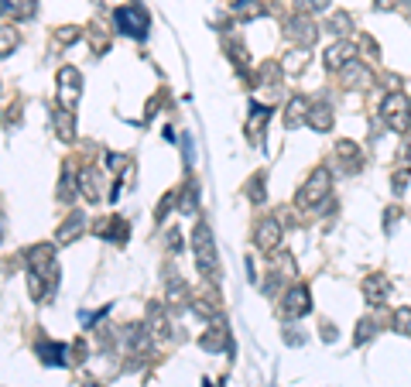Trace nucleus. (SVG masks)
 Instances as JSON below:
<instances>
[{
	"instance_id": "c756f323",
	"label": "nucleus",
	"mask_w": 411,
	"mask_h": 387,
	"mask_svg": "<svg viewBox=\"0 0 411 387\" xmlns=\"http://www.w3.org/2000/svg\"><path fill=\"white\" fill-rule=\"evenodd\" d=\"M89 41H93V48L107 52V31H103V24H93L89 28Z\"/></svg>"
},
{
	"instance_id": "2eb2a0df",
	"label": "nucleus",
	"mask_w": 411,
	"mask_h": 387,
	"mask_svg": "<svg viewBox=\"0 0 411 387\" xmlns=\"http://www.w3.org/2000/svg\"><path fill=\"white\" fill-rule=\"evenodd\" d=\"M82 233H86V216L82 213H69L62 220V227H59V243H72V240H79Z\"/></svg>"
},
{
	"instance_id": "b1692460",
	"label": "nucleus",
	"mask_w": 411,
	"mask_h": 387,
	"mask_svg": "<svg viewBox=\"0 0 411 387\" xmlns=\"http://www.w3.org/2000/svg\"><path fill=\"white\" fill-rule=\"evenodd\" d=\"M261 14H264L261 0H237L233 3V17L237 21H250V17H261Z\"/></svg>"
},
{
	"instance_id": "393cba45",
	"label": "nucleus",
	"mask_w": 411,
	"mask_h": 387,
	"mask_svg": "<svg viewBox=\"0 0 411 387\" xmlns=\"http://www.w3.org/2000/svg\"><path fill=\"white\" fill-rule=\"evenodd\" d=\"M185 295H189L185 281H182V278H171V281H168V305H171V309L185 305Z\"/></svg>"
},
{
	"instance_id": "473e14b6",
	"label": "nucleus",
	"mask_w": 411,
	"mask_h": 387,
	"mask_svg": "<svg viewBox=\"0 0 411 387\" xmlns=\"http://www.w3.org/2000/svg\"><path fill=\"white\" fill-rule=\"evenodd\" d=\"M373 329H377V326H373L370 319H364V322L357 326V343H367V336H373Z\"/></svg>"
},
{
	"instance_id": "7ed1b4c3",
	"label": "nucleus",
	"mask_w": 411,
	"mask_h": 387,
	"mask_svg": "<svg viewBox=\"0 0 411 387\" xmlns=\"http://www.w3.org/2000/svg\"><path fill=\"white\" fill-rule=\"evenodd\" d=\"M329 189H332V175L326 168H316L309 175V182L298 189V206L302 209H323V206H329Z\"/></svg>"
},
{
	"instance_id": "423d86ee",
	"label": "nucleus",
	"mask_w": 411,
	"mask_h": 387,
	"mask_svg": "<svg viewBox=\"0 0 411 387\" xmlns=\"http://www.w3.org/2000/svg\"><path fill=\"white\" fill-rule=\"evenodd\" d=\"M82 96V76L76 66H62L59 69V107L62 110H72Z\"/></svg>"
},
{
	"instance_id": "bb28decb",
	"label": "nucleus",
	"mask_w": 411,
	"mask_h": 387,
	"mask_svg": "<svg viewBox=\"0 0 411 387\" xmlns=\"http://www.w3.org/2000/svg\"><path fill=\"white\" fill-rule=\"evenodd\" d=\"M394 329L411 336V305H401V309L394 312Z\"/></svg>"
},
{
	"instance_id": "7c9ffc66",
	"label": "nucleus",
	"mask_w": 411,
	"mask_h": 387,
	"mask_svg": "<svg viewBox=\"0 0 411 387\" xmlns=\"http://www.w3.org/2000/svg\"><path fill=\"white\" fill-rule=\"evenodd\" d=\"M329 0H298V10L302 14H312V10H326Z\"/></svg>"
},
{
	"instance_id": "dca6fc26",
	"label": "nucleus",
	"mask_w": 411,
	"mask_h": 387,
	"mask_svg": "<svg viewBox=\"0 0 411 387\" xmlns=\"http://www.w3.org/2000/svg\"><path fill=\"white\" fill-rule=\"evenodd\" d=\"M264 127H267V107L254 103V107H250V120H247V137L257 144V141L264 137Z\"/></svg>"
},
{
	"instance_id": "f704fd0d",
	"label": "nucleus",
	"mask_w": 411,
	"mask_h": 387,
	"mask_svg": "<svg viewBox=\"0 0 411 387\" xmlns=\"http://www.w3.org/2000/svg\"><path fill=\"white\" fill-rule=\"evenodd\" d=\"M250 199H254V202H261V199H264V179H254V182H250Z\"/></svg>"
},
{
	"instance_id": "f3484780",
	"label": "nucleus",
	"mask_w": 411,
	"mask_h": 387,
	"mask_svg": "<svg viewBox=\"0 0 411 387\" xmlns=\"http://www.w3.org/2000/svg\"><path fill=\"white\" fill-rule=\"evenodd\" d=\"M79 189H82V195H86L89 202L103 199V185H100V175H96V168H82V175H79Z\"/></svg>"
},
{
	"instance_id": "0eeeda50",
	"label": "nucleus",
	"mask_w": 411,
	"mask_h": 387,
	"mask_svg": "<svg viewBox=\"0 0 411 387\" xmlns=\"http://www.w3.org/2000/svg\"><path fill=\"white\" fill-rule=\"evenodd\" d=\"M285 35H288V41H295L298 48H309L319 31H316V24H312L309 14H295V17H288L285 21Z\"/></svg>"
},
{
	"instance_id": "a878e982",
	"label": "nucleus",
	"mask_w": 411,
	"mask_h": 387,
	"mask_svg": "<svg viewBox=\"0 0 411 387\" xmlns=\"http://www.w3.org/2000/svg\"><path fill=\"white\" fill-rule=\"evenodd\" d=\"M55 130H59L62 141H72V137H76V123H72V114H69V110H59V114H55Z\"/></svg>"
},
{
	"instance_id": "c85d7f7f",
	"label": "nucleus",
	"mask_w": 411,
	"mask_h": 387,
	"mask_svg": "<svg viewBox=\"0 0 411 387\" xmlns=\"http://www.w3.org/2000/svg\"><path fill=\"white\" fill-rule=\"evenodd\" d=\"M17 45V31L10 24H3V41H0V55H10V48Z\"/></svg>"
},
{
	"instance_id": "6e6552de",
	"label": "nucleus",
	"mask_w": 411,
	"mask_h": 387,
	"mask_svg": "<svg viewBox=\"0 0 411 387\" xmlns=\"http://www.w3.org/2000/svg\"><path fill=\"white\" fill-rule=\"evenodd\" d=\"M281 309H285L288 319H302L305 312L312 309V298H309V288L305 284H295V288H288L285 298H281Z\"/></svg>"
},
{
	"instance_id": "cd10ccee",
	"label": "nucleus",
	"mask_w": 411,
	"mask_h": 387,
	"mask_svg": "<svg viewBox=\"0 0 411 387\" xmlns=\"http://www.w3.org/2000/svg\"><path fill=\"white\" fill-rule=\"evenodd\" d=\"M329 28H332L336 35H346V31L353 28V17H350V14H332V24H329Z\"/></svg>"
},
{
	"instance_id": "72a5a7b5",
	"label": "nucleus",
	"mask_w": 411,
	"mask_h": 387,
	"mask_svg": "<svg viewBox=\"0 0 411 387\" xmlns=\"http://www.w3.org/2000/svg\"><path fill=\"white\" fill-rule=\"evenodd\" d=\"M59 41H62V45H72V41H79V28H59Z\"/></svg>"
},
{
	"instance_id": "9d476101",
	"label": "nucleus",
	"mask_w": 411,
	"mask_h": 387,
	"mask_svg": "<svg viewBox=\"0 0 411 387\" xmlns=\"http://www.w3.org/2000/svg\"><path fill=\"white\" fill-rule=\"evenodd\" d=\"M199 347L209 349V353H216V349H230V333H226V322H223V319H216V322L206 329V336L199 340Z\"/></svg>"
},
{
	"instance_id": "1a4fd4ad",
	"label": "nucleus",
	"mask_w": 411,
	"mask_h": 387,
	"mask_svg": "<svg viewBox=\"0 0 411 387\" xmlns=\"http://www.w3.org/2000/svg\"><path fill=\"white\" fill-rule=\"evenodd\" d=\"M281 233H285L281 230V220H274V216H271V220H261V227H257V233H254V243H257L261 250L271 254V250H278Z\"/></svg>"
},
{
	"instance_id": "4be33fe9",
	"label": "nucleus",
	"mask_w": 411,
	"mask_h": 387,
	"mask_svg": "<svg viewBox=\"0 0 411 387\" xmlns=\"http://www.w3.org/2000/svg\"><path fill=\"white\" fill-rule=\"evenodd\" d=\"M305 62H309V48H291V52L285 55V62H281V66H285V73L298 76V73L305 69Z\"/></svg>"
},
{
	"instance_id": "c9c22d12",
	"label": "nucleus",
	"mask_w": 411,
	"mask_h": 387,
	"mask_svg": "<svg viewBox=\"0 0 411 387\" xmlns=\"http://www.w3.org/2000/svg\"><path fill=\"white\" fill-rule=\"evenodd\" d=\"M377 7H380V10H387V7H394V0H377Z\"/></svg>"
},
{
	"instance_id": "f8f14e48",
	"label": "nucleus",
	"mask_w": 411,
	"mask_h": 387,
	"mask_svg": "<svg viewBox=\"0 0 411 387\" xmlns=\"http://www.w3.org/2000/svg\"><path fill=\"white\" fill-rule=\"evenodd\" d=\"M357 55V45L353 41H336L332 48H326V66L329 69H346Z\"/></svg>"
},
{
	"instance_id": "5701e85b",
	"label": "nucleus",
	"mask_w": 411,
	"mask_h": 387,
	"mask_svg": "<svg viewBox=\"0 0 411 387\" xmlns=\"http://www.w3.org/2000/svg\"><path fill=\"white\" fill-rule=\"evenodd\" d=\"M336 155H339V161L350 165V172L360 168V148H357L353 141H339V144H336Z\"/></svg>"
},
{
	"instance_id": "4468645a",
	"label": "nucleus",
	"mask_w": 411,
	"mask_h": 387,
	"mask_svg": "<svg viewBox=\"0 0 411 387\" xmlns=\"http://www.w3.org/2000/svg\"><path fill=\"white\" fill-rule=\"evenodd\" d=\"M387 291H391V284H387L384 274H370L367 281H364V295H367L370 305H384L387 302Z\"/></svg>"
},
{
	"instance_id": "a211bd4d",
	"label": "nucleus",
	"mask_w": 411,
	"mask_h": 387,
	"mask_svg": "<svg viewBox=\"0 0 411 387\" xmlns=\"http://www.w3.org/2000/svg\"><path fill=\"white\" fill-rule=\"evenodd\" d=\"M332 123H336V116H332V110H329L326 103H316L312 110H309V127H316V130H332Z\"/></svg>"
},
{
	"instance_id": "ddd939ff",
	"label": "nucleus",
	"mask_w": 411,
	"mask_h": 387,
	"mask_svg": "<svg viewBox=\"0 0 411 387\" xmlns=\"http://www.w3.org/2000/svg\"><path fill=\"white\" fill-rule=\"evenodd\" d=\"M309 110H312V103L305 100V96H291L285 107V127H298V123H309Z\"/></svg>"
},
{
	"instance_id": "6ab92c4d",
	"label": "nucleus",
	"mask_w": 411,
	"mask_h": 387,
	"mask_svg": "<svg viewBox=\"0 0 411 387\" xmlns=\"http://www.w3.org/2000/svg\"><path fill=\"white\" fill-rule=\"evenodd\" d=\"M79 192H82V189H79V179H76V175L65 168V172H62V179H59V199H62V202H72V199H76Z\"/></svg>"
},
{
	"instance_id": "f03ea898",
	"label": "nucleus",
	"mask_w": 411,
	"mask_h": 387,
	"mask_svg": "<svg viewBox=\"0 0 411 387\" xmlns=\"http://www.w3.org/2000/svg\"><path fill=\"white\" fill-rule=\"evenodd\" d=\"M380 116H384V123H387L394 134H405V130L411 127V100H408V93L391 89V93L384 96V103H380Z\"/></svg>"
},
{
	"instance_id": "2f4dec72",
	"label": "nucleus",
	"mask_w": 411,
	"mask_h": 387,
	"mask_svg": "<svg viewBox=\"0 0 411 387\" xmlns=\"http://www.w3.org/2000/svg\"><path fill=\"white\" fill-rule=\"evenodd\" d=\"M196 202H199V199H196V185H189V189H185V199H182V206H178V209H182V213H192V209H196Z\"/></svg>"
},
{
	"instance_id": "20e7f679",
	"label": "nucleus",
	"mask_w": 411,
	"mask_h": 387,
	"mask_svg": "<svg viewBox=\"0 0 411 387\" xmlns=\"http://www.w3.org/2000/svg\"><path fill=\"white\" fill-rule=\"evenodd\" d=\"M114 21H117V28H121L127 38H144L151 31V14L141 3H123V7H117Z\"/></svg>"
},
{
	"instance_id": "39448f33",
	"label": "nucleus",
	"mask_w": 411,
	"mask_h": 387,
	"mask_svg": "<svg viewBox=\"0 0 411 387\" xmlns=\"http://www.w3.org/2000/svg\"><path fill=\"white\" fill-rule=\"evenodd\" d=\"M28 264H31L35 274L45 278L48 291L59 284V261H55V247H52V243H35V247L28 250Z\"/></svg>"
},
{
	"instance_id": "412c9836",
	"label": "nucleus",
	"mask_w": 411,
	"mask_h": 387,
	"mask_svg": "<svg viewBox=\"0 0 411 387\" xmlns=\"http://www.w3.org/2000/svg\"><path fill=\"white\" fill-rule=\"evenodd\" d=\"M100 236H107V240H127V223L117 220V216H110V220H103L100 227H96Z\"/></svg>"
},
{
	"instance_id": "9b49d317",
	"label": "nucleus",
	"mask_w": 411,
	"mask_h": 387,
	"mask_svg": "<svg viewBox=\"0 0 411 387\" xmlns=\"http://www.w3.org/2000/svg\"><path fill=\"white\" fill-rule=\"evenodd\" d=\"M339 76H343V86H350V89H367L370 82H373L370 69L364 62H357V59H353L346 69H339Z\"/></svg>"
},
{
	"instance_id": "aec40b11",
	"label": "nucleus",
	"mask_w": 411,
	"mask_h": 387,
	"mask_svg": "<svg viewBox=\"0 0 411 387\" xmlns=\"http://www.w3.org/2000/svg\"><path fill=\"white\" fill-rule=\"evenodd\" d=\"M38 356L45 363H65L69 347H65V343H38Z\"/></svg>"
},
{
	"instance_id": "f257e3e1",
	"label": "nucleus",
	"mask_w": 411,
	"mask_h": 387,
	"mask_svg": "<svg viewBox=\"0 0 411 387\" xmlns=\"http://www.w3.org/2000/svg\"><path fill=\"white\" fill-rule=\"evenodd\" d=\"M192 247H196V268L203 278L216 281L219 278V257H216V243H212V230L199 223L196 233H192Z\"/></svg>"
}]
</instances>
